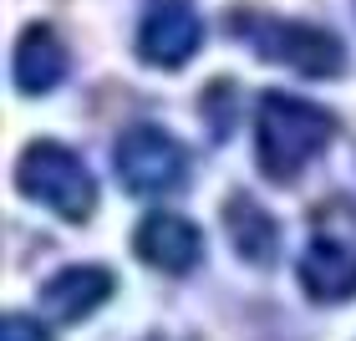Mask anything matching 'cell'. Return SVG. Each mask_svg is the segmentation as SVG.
Returning <instances> with one entry per match:
<instances>
[{"label":"cell","mask_w":356,"mask_h":341,"mask_svg":"<svg viewBox=\"0 0 356 341\" xmlns=\"http://www.w3.org/2000/svg\"><path fill=\"white\" fill-rule=\"evenodd\" d=\"M224 230H229V245L250 260V265H270L275 250H280V224H275L250 193H234L224 204Z\"/></svg>","instance_id":"30bf717a"},{"label":"cell","mask_w":356,"mask_h":341,"mask_svg":"<svg viewBox=\"0 0 356 341\" xmlns=\"http://www.w3.org/2000/svg\"><path fill=\"white\" fill-rule=\"evenodd\" d=\"M0 341H51L31 316H6V326H0Z\"/></svg>","instance_id":"8fae6325"},{"label":"cell","mask_w":356,"mask_h":341,"mask_svg":"<svg viewBox=\"0 0 356 341\" xmlns=\"http://www.w3.org/2000/svg\"><path fill=\"white\" fill-rule=\"evenodd\" d=\"M229 31L245 36L260 56L285 61L300 77H341L346 51L331 31H316L305 21H275V15H254V10H229Z\"/></svg>","instance_id":"7a4b0ae2"},{"label":"cell","mask_w":356,"mask_h":341,"mask_svg":"<svg viewBox=\"0 0 356 341\" xmlns=\"http://www.w3.org/2000/svg\"><path fill=\"white\" fill-rule=\"evenodd\" d=\"M133 250L143 265L163 270V275H184L199 265V250H204V235L199 224L184 219V214H148L133 230Z\"/></svg>","instance_id":"8992f818"},{"label":"cell","mask_w":356,"mask_h":341,"mask_svg":"<svg viewBox=\"0 0 356 341\" xmlns=\"http://www.w3.org/2000/svg\"><path fill=\"white\" fill-rule=\"evenodd\" d=\"M118 173L122 184L143 193V199H153V193H173L184 184L188 173V153L184 143L163 127H127L118 138Z\"/></svg>","instance_id":"277c9868"},{"label":"cell","mask_w":356,"mask_h":341,"mask_svg":"<svg viewBox=\"0 0 356 341\" xmlns=\"http://www.w3.org/2000/svg\"><path fill=\"white\" fill-rule=\"evenodd\" d=\"M112 285L118 280H112V270H102V265H67V270H56L51 280H46L41 301L56 321H82L112 296Z\"/></svg>","instance_id":"ba28073f"},{"label":"cell","mask_w":356,"mask_h":341,"mask_svg":"<svg viewBox=\"0 0 356 341\" xmlns=\"http://www.w3.org/2000/svg\"><path fill=\"white\" fill-rule=\"evenodd\" d=\"M153 341H163V336H153Z\"/></svg>","instance_id":"7c38bea8"},{"label":"cell","mask_w":356,"mask_h":341,"mask_svg":"<svg viewBox=\"0 0 356 341\" xmlns=\"http://www.w3.org/2000/svg\"><path fill=\"white\" fill-rule=\"evenodd\" d=\"M61 77H67V46H61L56 31L51 26L21 31V41H15V82H21V92L41 97V92H51Z\"/></svg>","instance_id":"9c48e42d"},{"label":"cell","mask_w":356,"mask_h":341,"mask_svg":"<svg viewBox=\"0 0 356 341\" xmlns=\"http://www.w3.org/2000/svg\"><path fill=\"white\" fill-rule=\"evenodd\" d=\"M336 118L316 102H300L290 92H265L260 112H254V153L270 178H296L311 158L331 143Z\"/></svg>","instance_id":"6da1fadb"},{"label":"cell","mask_w":356,"mask_h":341,"mask_svg":"<svg viewBox=\"0 0 356 341\" xmlns=\"http://www.w3.org/2000/svg\"><path fill=\"white\" fill-rule=\"evenodd\" d=\"M15 184H21L26 199L46 204L51 214L72 219V224L92 219V209H97V184H92L87 164L72 148H61V143H31V148L21 153Z\"/></svg>","instance_id":"3957f363"},{"label":"cell","mask_w":356,"mask_h":341,"mask_svg":"<svg viewBox=\"0 0 356 341\" xmlns=\"http://www.w3.org/2000/svg\"><path fill=\"white\" fill-rule=\"evenodd\" d=\"M204 41V26H199V10L188 6V0H153L148 15H143L138 26V51L143 61H153V67H184V61L199 51Z\"/></svg>","instance_id":"5b68a950"},{"label":"cell","mask_w":356,"mask_h":341,"mask_svg":"<svg viewBox=\"0 0 356 341\" xmlns=\"http://www.w3.org/2000/svg\"><path fill=\"white\" fill-rule=\"evenodd\" d=\"M300 285L311 301H351L356 296V250L341 239H311L300 255Z\"/></svg>","instance_id":"52a82bcc"}]
</instances>
